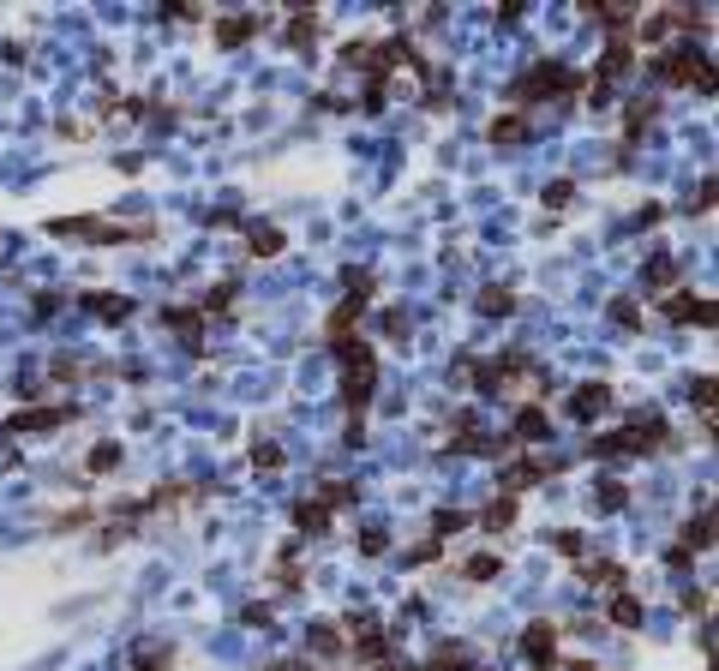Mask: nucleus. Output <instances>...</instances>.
<instances>
[{
	"label": "nucleus",
	"instance_id": "f257e3e1",
	"mask_svg": "<svg viewBox=\"0 0 719 671\" xmlns=\"http://www.w3.org/2000/svg\"><path fill=\"white\" fill-rule=\"evenodd\" d=\"M666 444H672V426H666L660 414H642V420H630L624 432L594 438V456H600V462H630V456H654V450H666Z\"/></svg>",
	"mask_w": 719,
	"mask_h": 671
},
{
	"label": "nucleus",
	"instance_id": "f03ea898",
	"mask_svg": "<svg viewBox=\"0 0 719 671\" xmlns=\"http://www.w3.org/2000/svg\"><path fill=\"white\" fill-rule=\"evenodd\" d=\"M336 360H342V402H348V414H366L372 384H378V354H372V342L348 336V342H336Z\"/></svg>",
	"mask_w": 719,
	"mask_h": 671
},
{
	"label": "nucleus",
	"instance_id": "7ed1b4c3",
	"mask_svg": "<svg viewBox=\"0 0 719 671\" xmlns=\"http://www.w3.org/2000/svg\"><path fill=\"white\" fill-rule=\"evenodd\" d=\"M462 372L474 378L480 396H504V390H516L528 372H540V360H534L528 348H510V354H492V360H462Z\"/></svg>",
	"mask_w": 719,
	"mask_h": 671
},
{
	"label": "nucleus",
	"instance_id": "20e7f679",
	"mask_svg": "<svg viewBox=\"0 0 719 671\" xmlns=\"http://www.w3.org/2000/svg\"><path fill=\"white\" fill-rule=\"evenodd\" d=\"M570 90H582V72L540 60V66H528V72L510 84V102H516V114H522V108H534V102H546V96H570Z\"/></svg>",
	"mask_w": 719,
	"mask_h": 671
},
{
	"label": "nucleus",
	"instance_id": "39448f33",
	"mask_svg": "<svg viewBox=\"0 0 719 671\" xmlns=\"http://www.w3.org/2000/svg\"><path fill=\"white\" fill-rule=\"evenodd\" d=\"M48 234H72V240H102V246H120V240H150L156 222H108V216H54Z\"/></svg>",
	"mask_w": 719,
	"mask_h": 671
},
{
	"label": "nucleus",
	"instance_id": "423d86ee",
	"mask_svg": "<svg viewBox=\"0 0 719 671\" xmlns=\"http://www.w3.org/2000/svg\"><path fill=\"white\" fill-rule=\"evenodd\" d=\"M654 78H660V84H696L702 96H714V66H708V54H696V48H666V54H654Z\"/></svg>",
	"mask_w": 719,
	"mask_h": 671
},
{
	"label": "nucleus",
	"instance_id": "0eeeda50",
	"mask_svg": "<svg viewBox=\"0 0 719 671\" xmlns=\"http://www.w3.org/2000/svg\"><path fill=\"white\" fill-rule=\"evenodd\" d=\"M540 480H552V462H546V456H522V462L504 468V498H516V492H528V486H540Z\"/></svg>",
	"mask_w": 719,
	"mask_h": 671
},
{
	"label": "nucleus",
	"instance_id": "6e6552de",
	"mask_svg": "<svg viewBox=\"0 0 719 671\" xmlns=\"http://www.w3.org/2000/svg\"><path fill=\"white\" fill-rule=\"evenodd\" d=\"M354 654H360V660H372V666H384V660H390V636H384V624H378V618H354Z\"/></svg>",
	"mask_w": 719,
	"mask_h": 671
},
{
	"label": "nucleus",
	"instance_id": "1a4fd4ad",
	"mask_svg": "<svg viewBox=\"0 0 719 671\" xmlns=\"http://www.w3.org/2000/svg\"><path fill=\"white\" fill-rule=\"evenodd\" d=\"M606 408H612V384H582V390L564 402V414H570V420H582V426H588L594 414H606Z\"/></svg>",
	"mask_w": 719,
	"mask_h": 671
},
{
	"label": "nucleus",
	"instance_id": "9d476101",
	"mask_svg": "<svg viewBox=\"0 0 719 671\" xmlns=\"http://www.w3.org/2000/svg\"><path fill=\"white\" fill-rule=\"evenodd\" d=\"M522 654L534 660V671L552 666V654H558V630H552L546 618H540V624H528V630H522Z\"/></svg>",
	"mask_w": 719,
	"mask_h": 671
},
{
	"label": "nucleus",
	"instance_id": "9b49d317",
	"mask_svg": "<svg viewBox=\"0 0 719 671\" xmlns=\"http://www.w3.org/2000/svg\"><path fill=\"white\" fill-rule=\"evenodd\" d=\"M264 30V18L258 12H234V18H216V42L222 48H240V42H252Z\"/></svg>",
	"mask_w": 719,
	"mask_h": 671
},
{
	"label": "nucleus",
	"instance_id": "f8f14e48",
	"mask_svg": "<svg viewBox=\"0 0 719 671\" xmlns=\"http://www.w3.org/2000/svg\"><path fill=\"white\" fill-rule=\"evenodd\" d=\"M72 420V408H30V414H12L6 420V432L18 438V432H54V426H66Z\"/></svg>",
	"mask_w": 719,
	"mask_h": 671
},
{
	"label": "nucleus",
	"instance_id": "ddd939ff",
	"mask_svg": "<svg viewBox=\"0 0 719 671\" xmlns=\"http://www.w3.org/2000/svg\"><path fill=\"white\" fill-rule=\"evenodd\" d=\"M666 318H672V324H714V300L672 294V300H666Z\"/></svg>",
	"mask_w": 719,
	"mask_h": 671
},
{
	"label": "nucleus",
	"instance_id": "4468645a",
	"mask_svg": "<svg viewBox=\"0 0 719 671\" xmlns=\"http://www.w3.org/2000/svg\"><path fill=\"white\" fill-rule=\"evenodd\" d=\"M420 671H480V666H474V648H462V642H438L432 660H426Z\"/></svg>",
	"mask_w": 719,
	"mask_h": 671
},
{
	"label": "nucleus",
	"instance_id": "2eb2a0df",
	"mask_svg": "<svg viewBox=\"0 0 719 671\" xmlns=\"http://www.w3.org/2000/svg\"><path fill=\"white\" fill-rule=\"evenodd\" d=\"M546 438V408H516V420H510V444H540Z\"/></svg>",
	"mask_w": 719,
	"mask_h": 671
},
{
	"label": "nucleus",
	"instance_id": "dca6fc26",
	"mask_svg": "<svg viewBox=\"0 0 719 671\" xmlns=\"http://www.w3.org/2000/svg\"><path fill=\"white\" fill-rule=\"evenodd\" d=\"M450 444H456V450H468V456H492V444L480 438V420H474L468 408L456 414V426H450Z\"/></svg>",
	"mask_w": 719,
	"mask_h": 671
},
{
	"label": "nucleus",
	"instance_id": "f3484780",
	"mask_svg": "<svg viewBox=\"0 0 719 671\" xmlns=\"http://www.w3.org/2000/svg\"><path fill=\"white\" fill-rule=\"evenodd\" d=\"M630 66H636V42H630V36H612V48H606V66H600L594 78H606V84H612V78H624Z\"/></svg>",
	"mask_w": 719,
	"mask_h": 671
},
{
	"label": "nucleus",
	"instance_id": "a211bd4d",
	"mask_svg": "<svg viewBox=\"0 0 719 671\" xmlns=\"http://www.w3.org/2000/svg\"><path fill=\"white\" fill-rule=\"evenodd\" d=\"M528 138H534V126H528V114H516V108L492 120V144H528Z\"/></svg>",
	"mask_w": 719,
	"mask_h": 671
},
{
	"label": "nucleus",
	"instance_id": "6ab92c4d",
	"mask_svg": "<svg viewBox=\"0 0 719 671\" xmlns=\"http://www.w3.org/2000/svg\"><path fill=\"white\" fill-rule=\"evenodd\" d=\"M282 42H288V48H312V42H318V18H312L306 6H294V18H288Z\"/></svg>",
	"mask_w": 719,
	"mask_h": 671
},
{
	"label": "nucleus",
	"instance_id": "aec40b11",
	"mask_svg": "<svg viewBox=\"0 0 719 671\" xmlns=\"http://www.w3.org/2000/svg\"><path fill=\"white\" fill-rule=\"evenodd\" d=\"M654 114H660V102H654V96H636V102H630V120H624V150L642 138V126H654Z\"/></svg>",
	"mask_w": 719,
	"mask_h": 671
},
{
	"label": "nucleus",
	"instance_id": "412c9836",
	"mask_svg": "<svg viewBox=\"0 0 719 671\" xmlns=\"http://www.w3.org/2000/svg\"><path fill=\"white\" fill-rule=\"evenodd\" d=\"M78 306H84V312H96V318H108V324L132 318V300H114V294H78Z\"/></svg>",
	"mask_w": 719,
	"mask_h": 671
},
{
	"label": "nucleus",
	"instance_id": "4be33fe9",
	"mask_svg": "<svg viewBox=\"0 0 719 671\" xmlns=\"http://www.w3.org/2000/svg\"><path fill=\"white\" fill-rule=\"evenodd\" d=\"M162 324H174V330H180L192 348L204 342V312H198V306H174V312H162Z\"/></svg>",
	"mask_w": 719,
	"mask_h": 671
},
{
	"label": "nucleus",
	"instance_id": "5701e85b",
	"mask_svg": "<svg viewBox=\"0 0 719 671\" xmlns=\"http://www.w3.org/2000/svg\"><path fill=\"white\" fill-rule=\"evenodd\" d=\"M714 546V510L702 504L696 516H690V528H684V552H708Z\"/></svg>",
	"mask_w": 719,
	"mask_h": 671
},
{
	"label": "nucleus",
	"instance_id": "b1692460",
	"mask_svg": "<svg viewBox=\"0 0 719 671\" xmlns=\"http://www.w3.org/2000/svg\"><path fill=\"white\" fill-rule=\"evenodd\" d=\"M678 276H684V264H678V258H654V264H648V294H672V288H678Z\"/></svg>",
	"mask_w": 719,
	"mask_h": 671
},
{
	"label": "nucleus",
	"instance_id": "393cba45",
	"mask_svg": "<svg viewBox=\"0 0 719 671\" xmlns=\"http://www.w3.org/2000/svg\"><path fill=\"white\" fill-rule=\"evenodd\" d=\"M294 528H300V534H324V528H330V510H324L318 498H300V504H294Z\"/></svg>",
	"mask_w": 719,
	"mask_h": 671
},
{
	"label": "nucleus",
	"instance_id": "a878e982",
	"mask_svg": "<svg viewBox=\"0 0 719 671\" xmlns=\"http://www.w3.org/2000/svg\"><path fill=\"white\" fill-rule=\"evenodd\" d=\"M246 246H252L258 258H276V252H282V228H270V222H252V228H246Z\"/></svg>",
	"mask_w": 719,
	"mask_h": 671
},
{
	"label": "nucleus",
	"instance_id": "bb28decb",
	"mask_svg": "<svg viewBox=\"0 0 719 671\" xmlns=\"http://www.w3.org/2000/svg\"><path fill=\"white\" fill-rule=\"evenodd\" d=\"M582 582H594V588L618 594V588H624V564H612V558H606V564H588V570H582Z\"/></svg>",
	"mask_w": 719,
	"mask_h": 671
},
{
	"label": "nucleus",
	"instance_id": "cd10ccee",
	"mask_svg": "<svg viewBox=\"0 0 719 671\" xmlns=\"http://www.w3.org/2000/svg\"><path fill=\"white\" fill-rule=\"evenodd\" d=\"M612 624H618V630H636V624H642V600H636V594H612Z\"/></svg>",
	"mask_w": 719,
	"mask_h": 671
},
{
	"label": "nucleus",
	"instance_id": "c85d7f7f",
	"mask_svg": "<svg viewBox=\"0 0 719 671\" xmlns=\"http://www.w3.org/2000/svg\"><path fill=\"white\" fill-rule=\"evenodd\" d=\"M168 666H174L168 642H144V648H138V660H132V671H168Z\"/></svg>",
	"mask_w": 719,
	"mask_h": 671
},
{
	"label": "nucleus",
	"instance_id": "c756f323",
	"mask_svg": "<svg viewBox=\"0 0 719 671\" xmlns=\"http://www.w3.org/2000/svg\"><path fill=\"white\" fill-rule=\"evenodd\" d=\"M480 312H486V318H510V312H516V294H510V288H486V294H480Z\"/></svg>",
	"mask_w": 719,
	"mask_h": 671
},
{
	"label": "nucleus",
	"instance_id": "7c9ffc66",
	"mask_svg": "<svg viewBox=\"0 0 719 671\" xmlns=\"http://www.w3.org/2000/svg\"><path fill=\"white\" fill-rule=\"evenodd\" d=\"M594 504H600V510H624V504H630V486H624V480H600V486H594Z\"/></svg>",
	"mask_w": 719,
	"mask_h": 671
},
{
	"label": "nucleus",
	"instance_id": "2f4dec72",
	"mask_svg": "<svg viewBox=\"0 0 719 671\" xmlns=\"http://www.w3.org/2000/svg\"><path fill=\"white\" fill-rule=\"evenodd\" d=\"M480 522H486V528H492V534H504V528H510V522H516V498H492V504H486V516H480Z\"/></svg>",
	"mask_w": 719,
	"mask_h": 671
},
{
	"label": "nucleus",
	"instance_id": "473e14b6",
	"mask_svg": "<svg viewBox=\"0 0 719 671\" xmlns=\"http://www.w3.org/2000/svg\"><path fill=\"white\" fill-rule=\"evenodd\" d=\"M312 648H318L324 660H336L348 642H342V630H336V624H312Z\"/></svg>",
	"mask_w": 719,
	"mask_h": 671
},
{
	"label": "nucleus",
	"instance_id": "72a5a7b5",
	"mask_svg": "<svg viewBox=\"0 0 719 671\" xmlns=\"http://www.w3.org/2000/svg\"><path fill=\"white\" fill-rule=\"evenodd\" d=\"M318 504H324V510H342V504H354V486H348V480H324Z\"/></svg>",
	"mask_w": 719,
	"mask_h": 671
},
{
	"label": "nucleus",
	"instance_id": "f704fd0d",
	"mask_svg": "<svg viewBox=\"0 0 719 671\" xmlns=\"http://www.w3.org/2000/svg\"><path fill=\"white\" fill-rule=\"evenodd\" d=\"M576 204V180H552L546 186V210H570Z\"/></svg>",
	"mask_w": 719,
	"mask_h": 671
},
{
	"label": "nucleus",
	"instance_id": "c9c22d12",
	"mask_svg": "<svg viewBox=\"0 0 719 671\" xmlns=\"http://www.w3.org/2000/svg\"><path fill=\"white\" fill-rule=\"evenodd\" d=\"M462 576H468V582H492V576H498V558H492V552H480V558H468V564H462Z\"/></svg>",
	"mask_w": 719,
	"mask_h": 671
},
{
	"label": "nucleus",
	"instance_id": "e433bc0d",
	"mask_svg": "<svg viewBox=\"0 0 719 671\" xmlns=\"http://www.w3.org/2000/svg\"><path fill=\"white\" fill-rule=\"evenodd\" d=\"M456 528H468L462 510H438V516H432V540H444V534H456Z\"/></svg>",
	"mask_w": 719,
	"mask_h": 671
},
{
	"label": "nucleus",
	"instance_id": "4c0bfd02",
	"mask_svg": "<svg viewBox=\"0 0 719 671\" xmlns=\"http://www.w3.org/2000/svg\"><path fill=\"white\" fill-rule=\"evenodd\" d=\"M114 462H120V444H96L90 450V474H108Z\"/></svg>",
	"mask_w": 719,
	"mask_h": 671
},
{
	"label": "nucleus",
	"instance_id": "58836bf2",
	"mask_svg": "<svg viewBox=\"0 0 719 671\" xmlns=\"http://www.w3.org/2000/svg\"><path fill=\"white\" fill-rule=\"evenodd\" d=\"M552 546H558L564 558H582V534H576V528H564V534H552Z\"/></svg>",
	"mask_w": 719,
	"mask_h": 671
},
{
	"label": "nucleus",
	"instance_id": "ea45409f",
	"mask_svg": "<svg viewBox=\"0 0 719 671\" xmlns=\"http://www.w3.org/2000/svg\"><path fill=\"white\" fill-rule=\"evenodd\" d=\"M384 336H408V312H402V306L384 312Z\"/></svg>",
	"mask_w": 719,
	"mask_h": 671
},
{
	"label": "nucleus",
	"instance_id": "a19ab883",
	"mask_svg": "<svg viewBox=\"0 0 719 671\" xmlns=\"http://www.w3.org/2000/svg\"><path fill=\"white\" fill-rule=\"evenodd\" d=\"M690 396H696V408L708 414V408H714V378H696V384H690Z\"/></svg>",
	"mask_w": 719,
	"mask_h": 671
},
{
	"label": "nucleus",
	"instance_id": "79ce46f5",
	"mask_svg": "<svg viewBox=\"0 0 719 671\" xmlns=\"http://www.w3.org/2000/svg\"><path fill=\"white\" fill-rule=\"evenodd\" d=\"M252 462H258V468H282V450H276V444H252Z\"/></svg>",
	"mask_w": 719,
	"mask_h": 671
},
{
	"label": "nucleus",
	"instance_id": "37998d69",
	"mask_svg": "<svg viewBox=\"0 0 719 671\" xmlns=\"http://www.w3.org/2000/svg\"><path fill=\"white\" fill-rule=\"evenodd\" d=\"M612 318H618V324H636L642 312H636V300H618V306H612Z\"/></svg>",
	"mask_w": 719,
	"mask_h": 671
},
{
	"label": "nucleus",
	"instance_id": "c03bdc74",
	"mask_svg": "<svg viewBox=\"0 0 719 671\" xmlns=\"http://www.w3.org/2000/svg\"><path fill=\"white\" fill-rule=\"evenodd\" d=\"M570 671H600V666H588V660H576V666H570Z\"/></svg>",
	"mask_w": 719,
	"mask_h": 671
},
{
	"label": "nucleus",
	"instance_id": "a18cd8bd",
	"mask_svg": "<svg viewBox=\"0 0 719 671\" xmlns=\"http://www.w3.org/2000/svg\"><path fill=\"white\" fill-rule=\"evenodd\" d=\"M540 671H552V666H540Z\"/></svg>",
	"mask_w": 719,
	"mask_h": 671
}]
</instances>
